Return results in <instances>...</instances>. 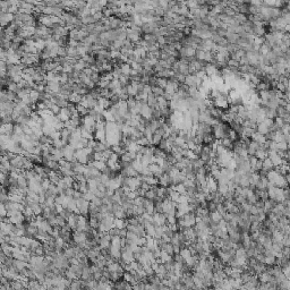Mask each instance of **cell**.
<instances>
[{
	"label": "cell",
	"instance_id": "obj_6",
	"mask_svg": "<svg viewBox=\"0 0 290 290\" xmlns=\"http://www.w3.org/2000/svg\"><path fill=\"white\" fill-rule=\"evenodd\" d=\"M14 126H15L14 122L2 124V125H1V128H0V133H1V134H6V135L12 136L13 135V132H14Z\"/></svg>",
	"mask_w": 290,
	"mask_h": 290
},
{
	"label": "cell",
	"instance_id": "obj_5",
	"mask_svg": "<svg viewBox=\"0 0 290 290\" xmlns=\"http://www.w3.org/2000/svg\"><path fill=\"white\" fill-rule=\"evenodd\" d=\"M159 185H161L163 187H171L174 185V180L171 178V176L169 175L168 172H164L163 175L159 178Z\"/></svg>",
	"mask_w": 290,
	"mask_h": 290
},
{
	"label": "cell",
	"instance_id": "obj_29",
	"mask_svg": "<svg viewBox=\"0 0 290 290\" xmlns=\"http://www.w3.org/2000/svg\"><path fill=\"white\" fill-rule=\"evenodd\" d=\"M111 73H112V75H114V77H115V78H120L122 75H124V74H122V72H121V68H120V66H119V67H115L114 69H112V72H111Z\"/></svg>",
	"mask_w": 290,
	"mask_h": 290
},
{
	"label": "cell",
	"instance_id": "obj_27",
	"mask_svg": "<svg viewBox=\"0 0 290 290\" xmlns=\"http://www.w3.org/2000/svg\"><path fill=\"white\" fill-rule=\"evenodd\" d=\"M109 85H110V81L103 78V77H101V78H100V82L98 83V86L101 88H109Z\"/></svg>",
	"mask_w": 290,
	"mask_h": 290
},
{
	"label": "cell",
	"instance_id": "obj_1",
	"mask_svg": "<svg viewBox=\"0 0 290 290\" xmlns=\"http://www.w3.org/2000/svg\"><path fill=\"white\" fill-rule=\"evenodd\" d=\"M142 31L141 30H132V28H128L127 30V39L130 40L133 43H136L138 41L142 39Z\"/></svg>",
	"mask_w": 290,
	"mask_h": 290
},
{
	"label": "cell",
	"instance_id": "obj_9",
	"mask_svg": "<svg viewBox=\"0 0 290 290\" xmlns=\"http://www.w3.org/2000/svg\"><path fill=\"white\" fill-rule=\"evenodd\" d=\"M57 116H58V118L60 119L61 121L66 122L70 119V111L68 110V108H61L60 112Z\"/></svg>",
	"mask_w": 290,
	"mask_h": 290
},
{
	"label": "cell",
	"instance_id": "obj_25",
	"mask_svg": "<svg viewBox=\"0 0 290 290\" xmlns=\"http://www.w3.org/2000/svg\"><path fill=\"white\" fill-rule=\"evenodd\" d=\"M168 84V78H163V77H156V85L162 88H166Z\"/></svg>",
	"mask_w": 290,
	"mask_h": 290
},
{
	"label": "cell",
	"instance_id": "obj_18",
	"mask_svg": "<svg viewBox=\"0 0 290 290\" xmlns=\"http://www.w3.org/2000/svg\"><path fill=\"white\" fill-rule=\"evenodd\" d=\"M76 108H77V111H78V114L81 117H84V116L88 115V111H90V109L86 108L85 106H83L82 103H78V104H76Z\"/></svg>",
	"mask_w": 290,
	"mask_h": 290
},
{
	"label": "cell",
	"instance_id": "obj_23",
	"mask_svg": "<svg viewBox=\"0 0 290 290\" xmlns=\"http://www.w3.org/2000/svg\"><path fill=\"white\" fill-rule=\"evenodd\" d=\"M7 90H8V91H12V92H15V93H17L20 88V86H18V83L13 82L12 80H10L9 84H8V86H7Z\"/></svg>",
	"mask_w": 290,
	"mask_h": 290
},
{
	"label": "cell",
	"instance_id": "obj_31",
	"mask_svg": "<svg viewBox=\"0 0 290 290\" xmlns=\"http://www.w3.org/2000/svg\"><path fill=\"white\" fill-rule=\"evenodd\" d=\"M50 185H51V182H50V179L49 178H43L42 179V182H41V186H42V188L48 190V188L50 187Z\"/></svg>",
	"mask_w": 290,
	"mask_h": 290
},
{
	"label": "cell",
	"instance_id": "obj_21",
	"mask_svg": "<svg viewBox=\"0 0 290 290\" xmlns=\"http://www.w3.org/2000/svg\"><path fill=\"white\" fill-rule=\"evenodd\" d=\"M42 130H43V134L50 136L54 130H56V128H54L52 125H50V124H46V125L42 127Z\"/></svg>",
	"mask_w": 290,
	"mask_h": 290
},
{
	"label": "cell",
	"instance_id": "obj_19",
	"mask_svg": "<svg viewBox=\"0 0 290 290\" xmlns=\"http://www.w3.org/2000/svg\"><path fill=\"white\" fill-rule=\"evenodd\" d=\"M92 166H94L96 169H99L100 171L102 172V170L107 167V162L103 161V160H94V161L91 163Z\"/></svg>",
	"mask_w": 290,
	"mask_h": 290
},
{
	"label": "cell",
	"instance_id": "obj_12",
	"mask_svg": "<svg viewBox=\"0 0 290 290\" xmlns=\"http://www.w3.org/2000/svg\"><path fill=\"white\" fill-rule=\"evenodd\" d=\"M82 99H83V95L78 94L76 92H72V94L69 95V98H68V101L70 103H74V104H78V103L82 102Z\"/></svg>",
	"mask_w": 290,
	"mask_h": 290
},
{
	"label": "cell",
	"instance_id": "obj_26",
	"mask_svg": "<svg viewBox=\"0 0 290 290\" xmlns=\"http://www.w3.org/2000/svg\"><path fill=\"white\" fill-rule=\"evenodd\" d=\"M62 179H64V182H65V184L67 185L68 187H73L74 182H76L74 177H70V176H65V177H62Z\"/></svg>",
	"mask_w": 290,
	"mask_h": 290
},
{
	"label": "cell",
	"instance_id": "obj_28",
	"mask_svg": "<svg viewBox=\"0 0 290 290\" xmlns=\"http://www.w3.org/2000/svg\"><path fill=\"white\" fill-rule=\"evenodd\" d=\"M103 15H104V17H111V16H115V13H114V9L112 8H109V7H104L103 8Z\"/></svg>",
	"mask_w": 290,
	"mask_h": 290
},
{
	"label": "cell",
	"instance_id": "obj_16",
	"mask_svg": "<svg viewBox=\"0 0 290 290\" xmlns=\"http://www.w3.org/2000/svg\"><path fill=\"white\" fill-rule=\"evenodd\" d=\"M264 263L268 266H272L277 263V256L276 255H264Z\"/></svg>",
	"mask_w": 290,
	"mask_h": 290
},
{
	"label": "cell",
	"instance_id": "obj_11",
	"mask_svg": "<svg viewBox=\"0 0 290 290\" xmlns=\"http://www.w3.org/2000/svg\"><path fill=\"white\" fill-rule=\"evenodd\" d=\"M41 96H42V93L39 92L38 90H35L33 88L31 92H30V98H31V100H32V103H38L39 101H41Z\"/></svg>",
	"mask_w": 290,
	"mask_h": 290
},
{
	"label": "cell",
	"instance_id": "obj_17",
	"mask_svg": "<svg viewBox=\"0 0 290 290\" xmlns=\"http://www.w3.org/2000/svg\"><path fill=\"white\" fill-rule=\"evenodd\" d=\"M120 68H121V72L122 74L125 75V76H130V73H132V65L129 64V62H124L120 65Z\"/></svg>",
	"mask_w": 290,
	"mask_h": 290
},
{
	"label": "cell",
	"instance_id": "obj_7",
	"mask_svg": "<svg viewBox=\"0 0 290 290\" xmlns=\"http://www.w3.org/2000/svg\"><path fill=\"white\" fill-rule=\"evenodd\" d=\"M152 114H153V109L151 108L148 103L143 104L142 110H141V116H142L143 118L150 120V119H152Z\"/></svg>",
	"mask_w": 290,
	"mask_h": 290
},
{
	"label": "cell",
	"instance_id": "obj_13",
	"mask_svg": "<svg viewBox=\"0 0 290 290\" xmlns=\"http://www.w3.org/2000/svg\"><path fill=\"white\" fill-rule=\"evenodd\" d=\"M252 140L255 141V142H257L258 144H261V145L264 144V143L268 141V140H266V136L263 135V134H261V133H258V132L254 133V135L252 136Z\"/></svg>",
	"mask_w": 290,
	"mask_h": 290
},
{
	"label": "cell",
	"instance_id": "obj_30",
	"mask_svg": "<svg viewBox=\"0 0 290 290\" xmlns=\"http://www.w3.org/2000/svg\"><path fill=\"white\" fill-rule=\"evenodd\" d=\"M59 81H60V84H66L69 81V75L67 73H60L59 74Z\"/></svg>",
	"mask_w": 290,
	"mask_h": 290
},
{
	"label": "cell",
	"instance_id": "obj_14",
	"mask_svg": "<svg viewBox=\"0 0 290 290\" xmlns=\"http://www.w3.org/2000/svg\"><path fill=\"white\" fill-rule=\"evenodd\" d=\"M210 218H211V221L212 222L219 223L223 219V216L216 210V211H213V212H210Z\"/></svg>",
	"mask_w": 290,
	"mask_h": 290
},
{
	"label": "cell",
	"instance_id": "obj_3",
	"mask_svg": "<svg viewBox=\"0 0 290 290\" xmlns=\"http://www.w3.org/2000/svg\"><path fill=\"white\" fill-rule=\"evenodd\" d=\"M15 20V14L12 13H1L0 15V22H1V26L6 27L9 24H12Z\"/></svg>",
	"mask_w": 290,
	"mask_h": 290
},
{
	"label": "cell",
	"instance_id": "obj_8",
	"mask_svg": "<svg viewBox=\"0 0 290 290\" xmlns=\"http://www.w3.org/2000/svg\"><path fill=\"white\" fill-rule=\"evenodd\" d=\"M261 148V144H258L257 142L255 141H250V143L247 145V152H248V155H255L256 154V152L258 151V148Z\"/></svg>",
	"mask_w": 290,
	"mask_h": 290
},
{
	"label": "cell",
	"instance_id": "obj_4",
	"mask_svg": "<svg viewBox=\"0 0 290 290\" xmlns=\"http://www.w3.org/2000/svg\"><path fill=\"white\" fill-rule=\"evenodd\" d=\"M153 223L155 226H164L167 224V214L163 212H155L153 214Z\"/></svg>",
	"mask_w": 290,
	"mask_h": 290
},
{
	"label": "cell",
	"instance_id": "obj_10",
	"mask_svg": "<svg viewBox=\"0 0 290 290\" xmlns=\"http://www.w3.org/2000/svg\"><path fill=\"white\" fill-rule=\"evenodd\" d=\"M148 104L152 109H159V104H158V98L155 96L152 92L148 94Z\"/></svg>",
	"mask_w": 290,
	"mask_h": 290
},
{
	"label": "cell",
	"instance_id": "obj_20",
	"mask_svg": "<svg viewBox=\"0 0 290 290\" xmlns=\"http://www.w3.org/2000/svg\"><path fill=\"white\" fill-rule=\"evenodd\" d=\"M152 93L156 98H159V96H163V95L166 94V91H164V88H162L156 85V86H152Z\"/></svg>",
	"mask_w": 290,
	"mask_h": 290
},
{
	"label": "cell",
	"instance_id": "obj_32",
	"mask_svg": "<svg viewBox=\"0 0 290 290\" xmlns=\"http://www.w3.org/2000/svg\"><path fill=\"white\" fill-rule=\"evenodd\" d=\"M74 193H75V189L73 187H68L66 190H65V194L67 196H74Z\"/></svg>",
	"mask_w": 290,
	"mask_h": 290
},
{
	"label": "cell",
	"instance_id": "obj_15",
	"mask_svg": "<svg viewBox=\"0 0 290 290\" xmlns=\"http://www.w3.org/2000/svg\"><path fill=\"white\" fill-rule=\"evenodd\" d=\"M86 68V62L83 60V59H80L76 64L74 65V72H77V73H81V72H84V69Z\"/></svg>",
	"mask_w": 290,
	"mask_h": 290
},
{
	"label": "cell",
	"instance_id": "obj_24",
	"mask_svg": "<svg viewBox=\"0 0 290 290\" xmlns=\"http://www.w3.org/2000/svg\"><path fill=\"white\" fill-rule=\"evenodd\" d=\"M82 23L84 24V25H90V24H94L96 23L94 20V17H93V15H90V16H86V17H82Z\"/></svg>",
	"mask_w": 290,
	"mask_h": 290
},
{
	"label": "cell",
	"instance_id": "obj_2",
	"mask_svg": "<svg viewBox=\"0 0 290 290\" xmlns=\"http://www.w3.org/2000/svg\"><path fill=\"white\" fill-rule=\"evenodd\" d=\"M75 152H76V148H73L70 144H67L64 148V158L69 162L74 161V160H76L75 159Z\"/></svg>",
	"mask_w": 290,
	"mask_h": 290
},
{
	"label": "cell",
	"instance_id": "obj_22",
	"mask_svg": "<svg viewBox=\"0 0 290 290\" xmlns=\"http://www.w3.org/2000/svg\"><path fill=\"white\" fill-rule=\"evenodd\" d=\"M167 152L166 151H163L161 150L160 148H155L154 150V156L156 159H166V156H167Z\"/></svg>",
	"mask_w": 290,
	"mask_h": 290
}]
</instances>
